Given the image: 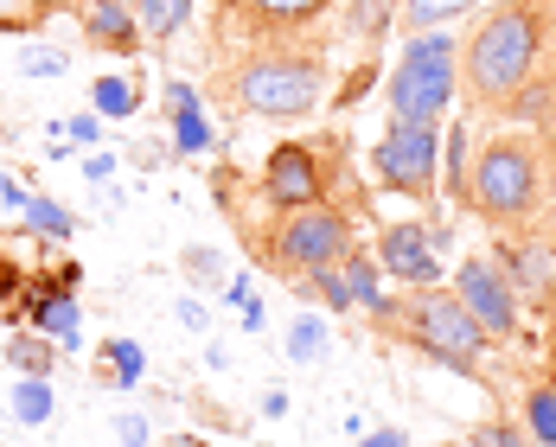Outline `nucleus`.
Returning a JSON list of instances; mask_svg holds the SVG:
<instances>
[{"label":"nucleus","instance_id":"obj_1","mask_svg":"<svg viewBox=\"0 0 556 447\" xmlns=\"http://www.w3.org/2000/svg\"><path fill=\"white\" fill-rule=\"evenodd\" d=\"M556 58V0H500L460 39V97L473 115H511Z\"/></svg>","mask_w":556,"mask_h":447},{"label":"nucleus","instance_id":"obj_2","mask_svg":"<svg viewBox=\"0 0 556 447\" xmlns=\"http://www.w3.org/2000/svg\"><path fill=\"white\" fill-rule=\"evenodd\" d=\"M544 199H551V154L531 135L511 128L473 154V173H467V212L473 218H486L493 230H531Z\"/></svg>","mask_w":556,"mask_h":447},{"label":"nucleus","instance_id":"obj_3","mask_svg":"<svg viewBox=\"0 0 556 447\" xmlns=\"http://www.w3.org/2000/svg\"><path fill=\"white\" fill-rule=\"evenodd\" d=\"M460 97V39L454 33H409L390 64V115L396 122H442Z\"/></svg>","mask_w":556,"mask_h":447},{"label":"nucleus","instance_id":"obj_4","mask_svg":"<svg viewBox=\"0 0 556 447\" xmlns=\"http://www.w3.org/2000/svg\"><path fill=\"white\" fill-rule=\"evenodd\" d=\"M390 327H403L416 352H429L435 365L460 371V378H473V371H480V358L493 352L486 327L460 307V294H454V288H416L409 301H396V320H390Z\"/></svg>","mask_w":556,"mask_h":447},{"label":"nucleus","instance_id":"obj_5","mask_svg":"<svg viewBox=\"0 0 556 447\" xmlns=\"http://www.w3.org/2000/svg\"><path fill=\"white\" fill-rule=\"evenodd\" d=\"M327 71L320 58H301V52H256L243 71H237V103L250 115H269V122H301V115L320 110V90Z\"/></svg>","mask_w":556,"mask_h":447},{"label":"nucleus","instance_id":"obj_6","mask_svg":"<svg viewBox=\"0 0 556 447\" xmlns=\"http://www.w3.org/2000/svg\"><path fill=\"white\" fill-rule=\"evenodd\" d=\"M352 250V218L314 199L301 212H281V224L269 230V263L288 269V276H307V269H327V263H345Z\"/></svg>","mask_w":556,"mask_h":447},{"label":"nucleus","instance_id":"obj_7","mask_svg":"<svg viewBox=\"0 0 556 447\" xmlns=\"http://www.w3.org/2000/svg\"><path fill=\"white\" fill-rule=\"evenodd\" d=\"M442 122H390V135L378 141L371 167L390 192H409V199H435V167H442Z\"/></svg>","mask_w":556,"mask_h":447},{"label":"nucleus","instance_id":"obj_8","mask_svg":"<svg viewBox=\"0 0 556 447\" xmlns=\"http://www.w3.org/2000/svg\"><path fill=\"white\" fill-rule=\"evenodd\" d=\"M454 294H460V307L486 327V339L493 345H505V339H518V288L500 276V263L493 256H460L454 263Z\"/></svg>","mask_w":556,"mask_h":447},{"label":"nucleus","instance_id":"obj_9","mask_svg":"<svg viewBox=\"0 0 556 447\" xmlns=\"http://www.w3.org/2000/svg\"><path fill=\"white\" fill-rule=\"evenodd\" d=\"M442 256H447V237L429 230V224H390L384 237H378L384 276L409 281V288H442V276H447Z\"/></svg>","mask_w":556,"mask_h":447},{"label":"nucleus","instance_id":"obj_10","mask_svg":"<svg viewBox=\"0 0 556 447\" xmlns=\"http://www.w3.org/2000/svg\"><path fill=\"white\" fill-rule=\"evenodd\" d=\"M493 263H500V276L518 288V301H538V307H551V301H556V243H551V237L500 230Z\"/></svg>","mask_w":556,"mask_h":447},{"label":"nucleus","instance_id":"obj_11","mask_svg":"<svg viewBox=\"0 0 556 447\" xmlns=\"http://www.w3.org/2000/svg\"><path fill=\"white\" fill-rule=\"evenodd\" d=\"M327 167H320V154L307 148V141H281L276 154H269V167H263V199L276 205V212H301V205H314V199H327Z\"/></svg>","mask_w":556,"mask_h":447},{"label":"nucleus","instance_id":"obj_12","mask_svg":"<svg viewBox=\"0 0 556 447\" xmlns=\"http://www.w3.org/2000/svg\"><path fill=\"white\" fill-rule=\"evenodd\" d=\"M84 39L103 52H141V20L128 0H90L84 7Z\"/></svg>","mask_w":556,"mask_h":447},{"label":"nucleus","instance_id":"obj_13","mask_svg":"<svg viewBox=\"0 0 556 447\" xmlns=\"http://www.w3.org/2000/svg\"><path fill=\"white\" fill-rule=\"evenodd\" d=\"M97 358H103V391H135L148 378V352L135 339H103Z\"/></svg>","mask_w":556,"mask_h":447},{"label":"nucleus","instance_id":"obj_14","mask_svg":"<svg viewBox=\"0 0 556 447\" xmlns=\"http://www.w3.org/2000/svg\"><path fill=\"white\" fill-rule=\"evenodd\" d=\"M33 327L58 345H84V314H77V301L71 294H39L33 301Z\"/></svg>","mask_w":556,"mask_h":447},{"label":"nucleus","instance_id":"obj_15","mask_svg":"<svg viewBox=\"0 0 556 447\" xmlns=\"http://www.w3.org/2000/svg\"><path fill=\"white\" fill-rule=\"evenodd\" d=\"M467 148H473V135L454 122V128H447V141H442V192L454 199V212H467V173H473Z\"/></svg>","mask_w":556,"mask_h":447},{"label":"nucleus","instance_id":"obj_16","mask_svg":"<svg viewBox=\"0 0 556 447\" xmlns=\"http://www.w3.org/2000/svg\"><path fill=\"white\" fill-rule=\"evenodd\" d=\"M480 0H403L396 7V20H403V33H435V26H454L460 13H473Z\"/></svg>","mask_w":556,"mask_h":447},{"label":"nucleus","instance_id":"obj_17","mask_svg":"<svg viewBox=\"0 0 556 447\" xmlns=\"http://www.w3.org/2000/svg\"><path fill=\"white\" fill-rule=\"evenodd\" d=\"M333 352V327L320 320V314H294V327H288V358L294 365H320Z\"/></svg>","mask_w":556,"mask_h":447},{"label":"nucleus","instance_id":"obj_18","mask_svg":"<svg viewBox=\"0 0 556 447\" xmlns=\"http://www.w3.org/2000/svg\"><path fill=\"white\" fill-rule=\"evenodd\" d=\"M135 20L148 39H179L192 20V0H135Z\"/></svg>","mask_w":556,"mask_h":447},{"label":"nucleus","instance_id":"obj_19","mask_svg":"<svg viewBox=\"0 0 556 447\" xmlns=\"http://www.w3.org/2000/svg\"><path fill=\"white\" fill-rule=\"evenodd\" d=\"M52 409H58L52 378H20V384H13V416H20L26 429H46V422H52Z\"/></svg>","mask_w":556,"mask_h":447},{"label":"nucleus","instance_id":"obj_20","mask_svg":"<svg viewBox=\"0 0 556 447\" xmlns=\"http://www.w3.org/2000/svg\"><path fill=\"white\" fill-rule=\"evenodd\" d=\"M237 7H250L263 26H307V20H320L333 0H237Z\"/></svg>","mask_w":556,"mask_h":447},{"label":"nucleus","instance_id":"obj_21","mask_svg":"<svg viewBox=\"0 0 556 447\" xmlns=\"http://www.w3.org/2000/svg\"><path fill=\"white\" fill-rule=\"evenodd\" d=\"M525 429H531V442L538 447H556V384H531L525 391Z\"/></svg>","mask_w":556,"mask_h":447},{"label":"nucleus","instance_id":"obj_22","mask_svg":"<svg viewBox=\"0 0 556 447\" xmlns=\"http://www.w3.org/2000/svg\"><path fill=\"white\" fill-rule=\"evenodd\" d=\"M90 110L110 115V122H128V115L141 110V90H135L128 77H97V84H90Z\"/></svg>","mask_w":556,"mask_h":447},{"label":"nucleus","instance_id":"obj_23","mask_svg":"<svg viewBox=\"0 0 556 447\" xmlns=\"http://www.w3.org/2000/svg\"><path fill=\"white\" fill-rule=\"evenodd\" d=\"M26 378H52V365H58V345H46V333H20V339H7L0 345Z\"/></svg>","mask_w":556,"mask_h":447},{"label":"nucleus","instance_id":"obj_24","mask_svg":"<svg viewBox=\"0 0 556 447\" xmlns=\"http://www.w3.org/2000/svg\"><path fill=\"white\" fill-rule=\"evenodd\" d=\"M218 135H212V122L199 103H186V110H173V154H205Z\"/></svg>","mask_w":556,"mask_h":447},{"label":"nucleus","instance_id":"obj_25","mask_svg":"<svg viewBox=\"0 0 556 447\" xmlns=\"http://www.w3.org/2000/svg\"><path fill=\"white\" fill-rule=\"evenodd\" d=\"M20 218H26V230H33V237H46V243H64V237H77V218H71L64 205H52V199H33Z\"/></svg>","mask_w":556,"mask_h":447},{"label":"nucleus","instance_id":"obj_26","mask_svg":"<svg viewBox=\"0 0 556 447\" xmlns=\"http://www.w3.org/2000/svg\"><path fill=\"white\" fill-rule=\"evenodd\" d=\"M179 276L192 281V288H224L218 250H179Z\"/></svg>","mask_w":556,"mask_h":447},{"label":"nucleus","instance_id":"obj_27","mask_svg":"<svg viewBox=\"0 0 556 447\" xmlns=\"http://www.w3.org/2000/svg\"><path fill=\"white\" fill-rule=\"evenodd\" d=\"M64 71H71V52H58V46H26L20 52V77H33V84L39 77H64Z\"/></svg>","mask_w":556,"mask_h":447},{"label":"nucleus","instance_id":"obj_28","mask_svg":"<svg viewBox=\"0 0 556 447\" xmlns=\"http://www.w3.org/2000/svg\"><path fill=\"white\" fill-rule=\"evenodd\" d=\"M52 135L64 141V148H97L103 141V115H71V122H52Z\"/></svg>","mask_w":556,"mask_h":447},{"label":"nucleus","instance_id":"obj_29","mask_svg":"<svg viewBox=\"0 0 556 447\" xmlns=\"http://www.w3.org/2000/svg\"><path fill=\"white\" fill-rule=\"evenodd\" d=\"M115 442H122V447H148V442H154V429H148V416H135V409H122V416H115Z\"/></svg>","mask_w":556,"mask_h":447},{"label":"nucleus","instance_id":"obj_30","mask_svg":"<svg viewBox=\"0 0 556 447\" xmlns=\"http://www.w3.org/2000/svg\"><path fill=\"white\" fill-rule=\"evenodd\" d=\"M46 13L39 7H26V0H0V33H26V26H39Z\"/></svg>","mask_w":556,"mask_h":447},{"label":"nucleus","instance_id":"obj_31","mask_svg":"<svg viewBox=\"0 0 556 447\" xmlns=\"http://www.w3.org/2000/svg\"><path fill=\"white\" fill-rule=\"evenodd\" d=\"M473 447H538V442H525L511 422H486V429H473Z\"/></svg>","mask_w":556,"mask_h":447},{"label":"nucleus","instance_id":"obj_32","mask_svg":"<svg viewBox=\"0 0 556 447\" xmlns=\"http://www.w3.org/2000/svg\"><path fill=\"white\" fill-rule=\"evenodd\" d=\"M224 301H230V307L243 314V307L256 301V288H250V276H230V281H224Z\"/></svg>","mask_w":556,"mask_h":447},{"label":"nucleus","instance_id":"obj_33","mask_svg":"<svg viewBox=\"0 0 556 447\" xmlns=\"http://www.w3.org/2000/svg\"><path fill=\"white\" fill-rule=\"evenodd\" d=\"M179 327H192V333H205V327H212V314H205V307H199V301L186 294V301H179Z\"/></svg>","mask_w":556,"mask_h":447},{"label":"nucleus","instance_id":"obj_34","mask_svg":"<svg viewBox=\"0 0 556 447\" xmlns=\"http://www.w3.org/2000/svg\"><path fill=\"white\" fill-rule=\"evenodd\" d=\"M0 199H7V205H20V212H26V205H33V192H26V186H20V179H13V173H0Z\"/></svg>","mask_w":556,"mask_h":447},{"label":"nucleus","instance_id":"obj_35","mask_svg":"<svg viewBox=\"0 0 556 447\" xmlns=\"http://www.w3.org/2000/svg\"><path fill=\"white\" fill-rule=\"evenodd\" d=\"M110 173H115V154H90V161H84V179H90V186H103Z\"/></svg>","mask_w":556,"mask_h":447},{"label":"nucleus","instance_id":"obj_36","mask_svg":"<svg viewBox=\"0 0 556 447\" xmlns=\"http://www.w3.org/2000/svg\"><path fill=\"white\" fill-rule=\"evenodd\" d=\"M358 447H409V442H403V429H371Z\"/></svg>","mask_w":556,"mask_h":447},{"label":"nucleus","instance_id":"obj_37","mask_svg":"<svg viewBox=\"0 0 556 447\" xmlns=\"http://www.w3.org/2000/svg\"><path fill=\"white\" fill-rule=\"evenodd\" d=\"M26 7H39V13H58V7H71V0H26Z\"/></svg>","mask_w":556,"mask_h":447},{"label":"nucleus","instance_id":"obj_38","mask_svg":"<svg viewBox=\"0 0 556 447\" xmlns=\"http://www.w3.org/2000/svg\"><path fill=\"white\" fill-rule=\"evenodd\" d=\"M167 447H212V442H199V435H179V442H167Z\"/></svg>","mask_w":556,"mask_h":447},{"label":"nucleus","instance_id":"obj_39","mask_svg":"<svg viewBox=\"0 0 556 447\" xmlns=\"http://www.w3.org/2000/svg\"><path fill=\"white\" fill-rule=\"evenodd\" d=\"M551 384H556V339H551Z\"/></svg>","mask_w":556,"mask_h":447},{"label":"nucleus","instance_id":"obj_40","mask_svg":"<svg viewBox=\"0 0 556 447\" xmlns=\"http://www.w3.org/2000/svg\"><path fill=\"white\" fill-rule=\"evenodd\" d=\"M128 7H135V0H128Z\"/></svg>","mask_w":556,"mask_h":447}]
</instances>
